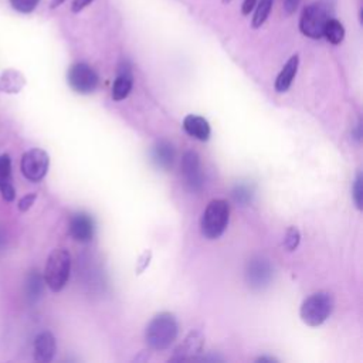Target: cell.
I'll return each mask as SVG.
<instances>
[{
	"label": "cell",
	"mask_w": 363,
	"mask_h": 363,
	"mask_svg": "<svg viewBox=\"0 0 363 363\" xmlns=\"http://www.w3.org/2000/svg\"><path fill=\"white\" fill-rule=\"evenodd\" d=\"M71 274V255L67 248H55L47 258L44 282L52 292H60L68 282Z\"/></svg>",
	"instance_id": "cell-3"
},
{
	"label": "cell",
	"mask_w": 363,
	"mask_h": 363,
	"mask_svg": "<svg viewBox=\"0 0 363 363\" xmlns=\"http://www.w3.org/2000/svg\"><path fill=\"white\" fill-rule=\"evenodd\" d=\"M230 1H231V0H223V3H224V4H227V3H230Z\"/></svg>",
	"instance_id": "cell-33"
},
{
	"label": "cell",
	"mask_w": 363,
	"mask_h": 363,
	"mask_svg": "<svg viewBox=\"0 0 363 363\" xmlns=\"http://www.w3.org/2000/svg\"><path fill=\"white\" fill-rule=\"evenodd\" d=\"M230 220V206L223 199L211 200L200 218L201 234L208 240H216L223 235Z\"/></svg>",
	"instance_id": "cell-4"
},
{
	"label": "cell",
	"mask_w": 363,
	"mask_h": 363,
	"mask_svg": "<svg viewBox=\"0 0 363 363\" xmlns=\"http://www.w3.org/2000/svg\"><path fill=\"white\" fill-rule=\"evenodd\" d=\"M352 196H353V200H354V204L359 210H362L363 207V176L362 173L359 172L356 174V179H354V183H353V187H352Z\"/></svg>",
	"instance_id": "cell-22"
},
{
	"label": "cell",
	"mask_w": 363,
	"mask_h": 363,
	"mask_svg": "<svg viewBox=\"0 0 363 363\" xmlns=\"http://www.w3.org/2000/svg\"><path fill=\"white\" fill-rule=\"evenodd\" d=\"M204 337L200 332H190L182 345H179L174 350V354L169 359L172 362H183V360H194L196 354L203 350Z\"/></svg>",
	"instance_id": "cell-11"
},
{
	"label": "cell",
	"mask_w": 363,
	"mask_h": 363,
	"mask_svg": "<svg viewBox=\"0 0 363 363\" xmlns=\"http://www.w3.org/2000/svg\"><path fill=\"white\" fill-rule=\"evenodd\" d=\"M50 157L45 150L34 147L23 153L20 160V170L23 176L33 183H37L44 179L48 172Z\"/></svg>",
	"instance_id": "cell-7"
},
{
	"label": "cell",
	"mask_w": 363,
	"mask_h": 363,
	"mask_svg": "<svg viewBox=\"0 0 363 363\" xmlns=\"http://www.w3.org/2000/svg\"><path fill=\"white\" fill-rule=\"evenodd\" d=\"M26 85V79L21 72L16 69H6L0 75V92L18 94Z\"/></svg>",
	"instance_id": "cell-18"
},
{
	"label": "cell",
	"mask_w": 363,
	"mask_h": 363,
	"mask_svg": "<svg viewBox=\"0 0 363 363\" xmlns=\"http://www.w3.org/2000/svg\"><path fill=\"white\" fill-rule=\"evenodd\" d=\"M299 3H301V0H285V1H284V11H285L286 14L295 13V10L298 9Z\"/></svg>",
	"instance_id": "cell-28"
},
{
	"label": "cell",
	"mask_w": 363,
	"mask_h": 363,
	"mask_svg": "<svg viewBox=\"0 0 363 363\" xmlns=\"http://www.w3.org/2000/svg\"><path fill=\"white\" fill-rule=\"evenodd\" d=\"M35 199H37V194L35 193H28V194H24L20 200H18V203H17V207H18V210L20 211H27L33 204H34V201H35Z\"/></svg>",
	"instance_id": "cell-26"
},
{
	"label": "cell",
	"mask_w": 363,
	"mask_h": 363,
	"mask_svg": "<svg viewBox=\"0 0 363 363\" xmlns=\"http://www.w3.org/2000/svg\"><path fill=\"white\" fill-rule=\"evenodd\" d=\"M298 65H299V57L295 54L292 55L286 62L285 65L282 67V69L279 71L277 79H275V91L277 92H285L289 89L295 75H296V71H298Z\"/></svg>",
	"instance_id": "cell-17"
},
{
	"label": "cell",
	"mask_w": 363,
	"mask_h": 363,
	"mask_svg": "<svg viewBox=\"0 0 363 363\" xmlns=\"http://www.w3.org/2000/svg\"><path fill=\"white\" fill-rule=\"evenodd\" d=\"M257 1H258V0H244L242 4H241V13H242L244 16H248V14L254 10Z\"/></svg>",
	"instance_id": "cell-29"
},
{
	"label": "cell",
	"mask_w": 363,
	"mask_h": 363,
	"mask_svg": "<svg viewBox=\"0 0 363 363\" xmlns=\"http://www.w3.org/2000/svg\"><path fill=\"white\" fill-rule=\"evenodd\" d=\"M255 362H261V363H264V362H268V363H272V362H278L277 359H274V357H268V356H261V357H258Z\"/></svg>",
	"instance_id": "cell-31"
},
{
	"label": "cell",
	"mask_w": 363,
	"mask_h": 363,
	"mask_svg": "<svg viewBox=\"0 0 363 363\" xmlns=\"http://www.w3.org/2000/svg\"><path fill=\"white\" fill-rule=\"evenodd\" d=\"M251 196H252V193H251V190L248 189V186H245V184L237 186V187L234 189V191H233L234 200H235L237 203L242 204V206H245L248 201H251Z\"/></svg>",
	"instance_id": "cell-25"
},
{
	"label": "cell",
	"mask_w": 363,
	"mask_h": 363,
	"mask_svg": "<svg viewBox=\"0 0 363 363\" xmlns=\"http://www.w3.org/2000/svg\"><path fill=\"white\" fill-rule=\"evenodd\" d=\"M68 231H69V235L75 241L88 242L92 240L94 231H95L94 218L88 213H84V211L75 213L69 218Z\"/></svg>",
	"instance_id": "cell-10"
},
{
	"label": "cell",
	"mask_w": 363,
	"mask_h": 363,
	"mask_svg": "<svg viewBox=\"0 0 363 363\" xmlns=\"http://www.w3.org/2000/svg\"><path fill=\"white\" fill-rule=\"evenodd\" d=\"M94 0H72L71 3V11L72 13H79L82 11L85 7H88Z\"/></svg>",
	"instance_id": "cell-27"
},
{
	"label": "cell",
	"mask_w": 363,
	"mask_h": 363,
	"mask_svg": "<svg viewBox=\"0 0 363 363\" xmlns=\"http://www.w3.org/2000/svg\"><path fill=\"white\" fill-rule=\"evenodd\" d=\"M133 86V75L130 71V67L126 62H122L118 69L116 79L112 85V99L113 101H122L125 99Z\"/></svg>",
	"instance_id": "cell-15"
},
{
	"label": "cell",
	"mask_w": 363,
	"mask_h": 363,
	"mask_svg": "<svg viewBox=\"0 0 363 363\" xmlns=\"http://www.w3.org/2000/svg\"><path fill=\"white\" fill-rule=\"evenodd\" d=\"M150 157H152V162L155 163L156 167L169 170V169H172V166L174 163L176 150H174V147L170 142L162 139V140H157L155 143V146L152 147Z\"/></svg>",
	"instance_id": "cell-14"
},
{
	"label": "cell",
	"mask_w": 363,
	"mask_h": 363,
	"mask_svg": "<svg viewBox=\"0 0 363 363\" xmlns=\"http://www.w3.org/2000/svg\"><path fill=\"white\" fill-rule=\"evenodd\" d=\"M301 241V234H299V230L296 227H289L285 233V238H284V247L288 250V251H294L298 244Z\"/></svg>",
	"instance_id": "cell-23"
},
{
	"label": "cell",
	"mask_w": 363,
	"mask_h": 363,
	"mask_svg": "<svg viewBox=\"0 0 363 363\" xmlns=\"http://www.w3.org/2000/svg\"><path fill=\"white\" fill-rule=\"evenodd\" d=\"M274 6V0H258L254 7V16L251 26L252 28H259L268 18Z\"/></svg>",
	"instance_id": "cell-21"
},
{
	"label": "cell",
	"mask_w": 363,
	"mask_h": 363,
	"mask_svg": "<svg viewBox=\"0 0 363 363\" xmlns=\"http://www.w3.org/2000/svg\"><path fill=\"white\" fill-rule=\"evenodd\" d=\"M0 194L7 203L16 199V189L11 176V159L7 153L0 155Z\"/></svg>",
	"instance_id": "cell-13"
},
{
	"label": "cell",
	"mask_w": 363,
	"mask_h": 363,
	"mask_svg": "<svg viewBox=\"0 0 363 363\" xmlns=\"http://www.w3.org/2000/svg\"><path fill=\"white\" fill-rule=\"evenodd\" d=\"M67 81L72 91L81 95H88L96 89L99 84V77L89 64L75 62L68 68Z\"/></svg>",
	"instance_id": "cell-6"
},
{
	"label": "cell",
	"mask_w": 363,
	"mask_h": 363,
	"mask_svg": "<svg viewBox=\"0 0 363 363\" xmlns=\"http://www.w3.org/2000/svg\"><path fill=\"white\" fill-rule=\"evenodd\" d=\"M183 128L190 136H193L199 140H207L211 133L208 122L203 116L193 115V113L187 115L183 119Z\"/></svg>",
	"instance_id": "cell-16"
},
{
	"label": "cell",
	"mask_w": 363,
	"mask_h": 363,
	"mask_svg": "<svg viewBox=\"0 0 363 363\" xmlns=\"http://www.w3.org/2000/svg\"><path fill=\"white\" fill-rule=\"evenodd\" d=\"M333 3L330 0H318L303 7L299 17V30L303 35L318 40L322 38L325 23L332 17Z\"/></svg>",
	"instance_id": "cell-2"
},
{
	"label": "cell",
	"mask_w": 363,
	"mask_h": 363,
	"mask_svg": "<svg viewBox=\"0 0 363 363\" xmlns=\"http://www.w3.org/2000/svg\"><path fill=\"white\" fill-rule=\"evenodd\" d=\"M179 325L173 313L160 312L155 315L146 326L145 340L153 350L167 349L177 337Z\"/></svg>",
	"instance_id": "cell-1"
},
{
	"label": "cell",
	"mask_w": 363,
	"mask_h": 363,
	"mask_svg": "<svg viewBox=\"0 0 363 363\" xmlns=\"http://www.w3.org/2000/svg\"><path fill=\"white\" fill-rule=\"evenodd\" d=\"M11 7L23 14H28L35 10L40 0H9Z\"/></svg>",
	"instance_id": "cell-24"
},
{
	"label": "cell",
	"mask_w": 363,
	"mask_h": 363,
	"mask_svg": "<svg viewBox=\"0 0 363 363\" xmlns=\"http://www.w3.org/2000/svg\"><path fill=\"white\" fill-rule=\"evenodd\" d=\"M180 173L183 177V183L187 190L197 193L203 189L204 184V174L201 170V163L200 157L196 152L187 150L180 163Z\"/></svg>",
	"instance_id": "cell-8"
},
{
	"label": "cell",
	"mask_w": 363,
	"mask_h": 363,
	"mask_svg": "<svg viewBox=\"0 0 363 363\" xmlns=\"http://www.w3.org/2000/svg\"><path fill=\"white\" fill-rule=\"evenodd\" d=\"M322 37H325L330 44H340L345 38V27L343 24L336 20L335 17H330L323 27V34Z\"/></svg>",
	"instance_id": "cell-20"
},
{
	"label": "cell",
	"mask_w": 363,
	"mask_h": 363,
	"mask_svg": "<svg viewBox=\"0 0 363 363\" xmlns=\"http://www.w3.org/2000/svg\"><path fill=\"white\" fill-rule=\"evenodd\" d=\"M44 278L43 275L37 271V269H31L28 274H27V278H26V296H27V301L30 303H35L41 295H43V289H44Z\"/></svg>",
	"instance_id": "cell-19"
},
{
	"label": "cell",
	"mask_w": 363,
	"mask_h": 363,
	"mask_svg": "<svg viewBox=\"0 0 363 363\" xmlns=\"http://www.w3.org/2000/svg\"><path fill=\"white\" fill-rule=\"evenodd\" d=\"M335 306L333 295L328 291H319L309 295L301 305V319L309 326L322 325L332 313Z\"/></svg>",
	"instance_id": "cell-5"
},
{
	"label": "cell",
	"mask_w": 363,
	"mask_h": 363,
	"mask_svg": "<svg viewBox=\"0 0 363 363\" xmlns=\"http://www.w3.org/2000/svg\"><path fill=\"white\" fill-rule=\"evenodd\" d=\"M57 350L55 337L51 332L44 330L34 339V360L38 363H48L52 360Z\"/></svg>",
	"instance_id": "cell-12"
},
{
	"label": "cell",
	"mask_w": 363,
	"mask_h": 363,
	"mask_svg": "<svg viewBox=\"0 0 363 363\" xmlns=\"http://www.w3.org/2000/svg\"><path fill=\"white\" fill-rule=\"evenodd\" d=\"M6 242H7V238H6V233H4V230L1 228V225H0V252L4 250V247H6Z\"/></svg>",
	"instance_id": "cell-30"
},
{
	"label": "cell",
	"mask_w": 363,
	"mask_h": 363,
	"mask_svg": "<svg viewBox=\"0 0 363 363\" xmlns=\"http://www.w3.org/2000/svg\"><path fill=\"white\" fill-rule=\"evenodd\" d=\"M64 1H65V0H51V4H50V6H51V9H57V7L61 6Z\"/></svg>",
	"instance_id": "cell-32"
},
{
	"label": "cell",
	"mask_w": 363,
	"mask_h": 363,
	"mask_svg": "<svg viewBox=\"0 0 363 363\" xmlns=\"http://www.w3.org/2000/svg\"><path fill=\"white\" fill-rule=\"evenodd\" d=\"M245 279L250 288L252 289H262L265 288L272 279V267L269 259L261 255L252 257L247 262L245 268Z\"/></svg>",
	"instance_id": "cell-9"
}]
</instances>
